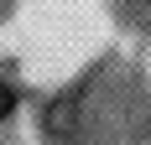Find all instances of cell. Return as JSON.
I'll use <instances>...</instances> for the list:
<instances>
[{
	"label": "cell",
	"instance_id": "3957f363",
	"mask_svg": "<svg viewBox=\"0 0 151 145\" xmlns=\"http://www.w3.org/2000/svg\"><path fill=\"white\" fill-rule=\"evenodd\" d=\"M11 5H16V0H0V16H5V11H11Z\"/></svg>",
	"mask_w": 151,
	"mask_h": 145
},
{
	"label": "cell",
	"instance_id": "6da1fadb",
	"mask_svg": "<svg viewBox=\"0 0 151 145\" xmlns=\"http://www.w3.org/2000/svg\"><path fill=\"white\" fill-rule=\"evenodd\" d=\"M109 11L120 16V26L141 31V36H151V0H109Z\"/></svg>",
	"mask_w": 151,
	"mask_h": 145
},
{
	"label": "cell",
	"instance_id": "7a4b0ae2",
	"mask_svg": "<svg viewBox=\"0 0 151 145\" xmlns=\"http://www.w3.org/2000/svg\"><path fill=\"white\" fill-rule=\"evenodd\" d=\"M11 109H16V93H11V83L0 78V119H11Z\"/></svg>",
	"mask_w": 151,
	"mask_h": 145
}]
</instances>
